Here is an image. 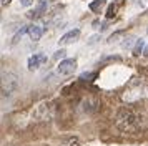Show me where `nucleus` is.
<instances>
[{
	"label": "nucleus",
	"mask_w": 148,
	"mask_h": 146,
	"mask_svg": "<svg viewBox=\"0 0 148 146\" xmlns=\"http://www.w3.org/2000/svg\"><path fill=\"white\" fill-rule=\"evenodd\" d=\"M115 123L123 131H138L141 128L140 116L133 110H130V108H121V110H118Z\"/></svg>",
	"instance_id": "f257e3e1"
},
{
	"label": "nucleus",
	"mask_w": 148,
	"mask_h": 146,
	"mask_svg": "<svg viewBox=\"0 0 148 146\" xmlns=\"http://www.w3.org/2000/svg\"><path fill=\"white\" fill-rule=\"evenodd\" d=\"M20 86V80L15 73H3L2 75V96H12Z\"/></svg>",
	"instance_id": "f03ea898"
},
{
	"label": "nucleus",
	"mask_w": 148,
	"mask_h": 146,
	"mask_svg": "<svg viewBox=\"0 0 148 146\" xmlns=\"http://www.w3.org/2000/svg\"><path fill=\"white\" fill-rule=\"evenodd\" d=\"M52 118V106L47 101H42L35 106L34 110L30 111V119L34 123H38V121H48Z\"/></svg>",
	"instance_id": "7ed1b4c3"
},
{
	"label": "nucleus",
	"mask_w": 148,
	"mask_h": 146,
	"mask_svg": "<svg viewBox=\"0 0 148 146\" xmlns=\"http://www.w3.org/2000/svg\"><path fill=\"white\" fill-rule=\"evenodd\" d=\"M75 68H77V60L67 58L60 61V65L57 66V72H58V75H70L75 72Z\"/></svg>",
	"instance_id": "20e7f679"
},
{
	"label": "nucleus",
	"mask_w": 148,
	"mask_h": 146,
	"mask_svg": "<svg viewBox=\"0 0 148 146\" xmlns=\"http://www.w3.org/2000/svg\"><path fill=\"white\" fill-rule=\"evenodd\" d=\"M47 60V57L43 55V53H37V55H32L30 58H28V63H27V66H28V70L30 72H34V70H37L38 66L43 63Z\"/></svg>",
	"instance_id": "39448f33"
},
{
	"label": "nucleus",
	"mask_w": 148,
	"mask_h": 146,
	"mask_svg": "<svg viewBox=\"0 0 148 146\" xmlns=\"http://www.w3.org/2000/svg\"><path fill=\"white\" fill-rule=\"evenodd\" d=\"M78 37H80V30H78V28H75V30H70L68 33H65V35L58 40V43H60V45H70V43L77 42Z\"/></svg>",
	"instance_id": "423d86ee"
},
{
	"label": "nucleus",
	"mask_w": 148,
	"mask_h": 146,
	"mask_svg": "<svg viewBox=\"0 0 148 146\" xmlns=\"http://www.w3.org/2000/svg\"><path fill=\"white\" fill-rule=\"evenodd\" d=\"M42 35H43V28L42 27H38V25L28 27V37H30L32 42H38L42 38Z\"/></svg>",
	"instance_id": "0eeeda50"
},
{
	"label": "nucleus",
	"mask_w": 148,
	"mask_h": 146,
	"mask_svg": "<svg viewBox=\"0 0 148 146\" xmlns=\"http://www.w3.org/2000/svg\"><path fill=\"white\" fill-rule=\"evenodd\" d=\"M82 108H83L87 113L95 111V110L98 108V101H95V100H92V98H87V100L82 101Z\"/></svg>",
	"instance_id": "6e6552de"
},
{
	"label": "nucleus",
	"mask_w": 148,
	"mask_h": 146,
	"mask_svg": "<svg viewBox=\"0 0 148 146\" xmlns=\"http://www.w3.org/2000/svg\"><path fill=\"white\" fill-rule=\"evenodd\" d=\"M45 10H47V3H45V2H40V3H38V7L35 8L34 12L28 13V17H30V18H38L40 15H43V12H45Z\"/></svg>",
	"instance_id": "1a4fd4ad"
},
{
	"label": "nucleus",
	"mask_w": 148,
	"mask_h": 146,
	"mask_svg": "<svg viewBox=\"0 0 148 146\" xmlns=\"http://www.w3.org/2000/svg\"><path fill=\"white\" fill-rule=\"evenodd\" d=\"M105 3H107V0H95V2L90 3V10H92L93 13H98L101 8L105 7Z\"/></svg>",
	"instance_id": "9d476101"
},
{
	"label": "nucleus",
	"mask_w": 148,
	"mask_h": 146,
	"mask_svg": "<svg viewBox=\"0 0 148 146\" xmlns=\"http://www.w3.org/2000/svg\"><path fill=\"white\" fill-rule=\"evenodd\" d=\"M143 45H145V42L143 40H136V45H135V48H133V55L135 57H138L141 52H143Z\"/></svg>",
	"instance_id": "9b49d317"
},
{
	"label": "nucleus",
	"mask_w": 148,
	"mask_h": 146,
	"mask_svg": "<svg viewBox=\"0 0 148 146\" xmlns=\"http://www.w3.org/2000/svg\"><path fill=\"white\" fill-rule=\"evenodd\" d=\"M77 143H78L77 138H67V139H63V141H60L58 146H78Z\"/></svg>",
	"instance_id": "f8f14e48"
},
{
	"label": "nucleus",
	"mask_w": 148,
	"mask_h": 146,
	"mask_svg": "<svg viewBox=\"0 0 148 146\" xmlns=\"http://www.w3.org/2000/svg\"><path fill=\"white\" fill-rule=\"evenodd\" d=\"M25 32H28V27H23V28H20V30L17 32V35H15L14 40H12V43H17V42H18V40L23 37V33H25Z\"/></svg>",
	"instance_id": "ddd939ff"
},
{
	"label": "nucleus",
	"mask_w": 148,
	"mask_h": 146,
	"mask_svg": "<svg viewBox=\"0 0 148 146\" xmlns=\"http://www.w3.org/2000/svg\"><path fill=\"white\" fill-rule=\"evenodd\" d=\"M116 3H112V5L108 7V12H107V18H113L115 17V13H116Z\"/></svg>",
	"instance_id": "4468645a"
},
{
	"label": "nucleus",
	"mask_w": 148,
	"mask_h": 146,
	"mask_svg": "<svg viewBox=\"0 0 148 146\" xmlns=\"http://www.w3.org/2000/svg\"><path fill=\"white\" fill-rule=\"evenodd\" d=\"M65 53H67L65 50H58V52L53 55V58H55V60H60V58H63V57H65Z\"/></svg>",
	"instance_id": "2eb2a0df"
},
{
	"label": "nucleus",
	"mask_w": 148,
	"mask_h": 146,
	"mask_svg": "<svg viewBox=\"0 0 148 146\" xmlns=\"http://www.w3.org/2000/svg\"><path fill=\"white\" fill-rule=\"evenodd\" d=\"M92 76H95L93 73H83V75H82L80 78L83 80V81H87V80H92Z\"/></svg>",
	"instance_id": "dca6fc26"
},
{
	"label": "nucleus",
	"mask_w": 148,
	"mask_h": 146,
	"mask_svg": "<svg viewBox=\"0 0 148 146\" xmlns=\"http://www.w3.org/2000/svg\"><path fill=\"white\" fill-rule=\"evenodd\" d=\"M34 3V0H22V5L23 7H28V5H32Z\"/></svg>",
	"instance_id": "f3484780"
},
{
	"label": "nucleus",
	"mask_w": 148,
	"mask_h": 146,
	"mask_svg": "<svg viewBox=\"0 0 148 146\" xmlns=\"http://www.w3.org/2000/svg\"><path fill=\"white\" fill-rule=\"evenodd\" d=\"M10 2H12V0H2V5L5 7V5H8V3H10Z\"/></svg>",
	"instance_id": "a211bd4d"
},
{
	"label": "nucleus",
	"mask_w": 148,
	"mask_h": 146,
	"mask_svg": "<svg viewBox=\"0 0 148 146\" xmlns=\"http://www.w3.org/2000/svg\"><path fill=\"white\" fill-rule=\"evenodd\" d=\"M145 55H148V46H147V50H145Z\"/></svg>",
	"instance_id": "6ab92c4d"
}]
</instances>
